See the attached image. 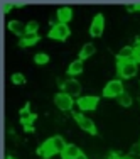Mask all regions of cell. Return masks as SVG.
<instances>
[{"label": "cell", "mask_w": 140, "mask_h": 159, "mask_svg": "<svg viewBox=\"0 0 140 159\" xmlns=\"http://www.w3.org/2000/svg\"><path fill=\"white\" fill-rule=\"evenodd\" d=\"M116 73L122 80H130L138 73V64L135 59H132V61H116Z\"/></svg>", "instance_id": "obj_1"}, {"label": "cell", "mask_w": 140, "mask_h": 159, "mask_svg": "<svg viewBox=\"0 0 140 159\" xmlns=\"http://www.w3.org/2000/svg\"><path fill=\"white\" fill-rule=\"evenodd\" d=\"M125 92L123 88V81L122 80H112L105 85L103 88V97L105 98H118Z\"/></svg>", "instance_id": "obj_2"}, {"label": "cell", "mask_w": 140, "mask_h": 159, "mask_svg": "<svg viewBox=\"0 0 140 159\" xmlns=\"http://www.w3.org/2000/svg\"><path fill=\"white\" fill-rule=\"evenodd\" d=\"M71 34V29L68 24H61V22H56L52 24V27L49 29V34L47 36L51 39H56V41H66Z\"/></svg>", "instance_id": "obj_3"}, {"label": "cell", "mask_w": 140, "mask_h": 159, "mask_svg": "<svg viewBox=\"0 0 140 159\" xmlns=\"http://www.w3.org/2000/svg\"><path fill=\"white\" fill-rule=\"evenodd\" d=\"M74 120L78 122V125H79V129H83L85 132H88V134H91V135H94L96 134V125H94V122L90 117H86L83 112H76L74 113Z\"/></svg>", "instance_id": "obj_4"}, {"label": "cell", "mask_w": 140, "mask_h": 159, "mask_svg": "<svg viewBox=\"0 0 140 159\" xmlns=\"http://www.w3.org/2000/svg\"><path fill=\"white\" fill-rule=\"evenodd\" d=\"M100 103V98L94 97V95H85V97H79L76 100V105L79 107L81 112H91L98 107Z\"/></svg>", "instance_id": "obj_5"}, {"label": "cell", "mask_w": 140, "mask_h": 159, "mask_svg": "<svg viewBox=\"0 0 140 159\" xmlns=\"http://www.w3.org/2000/svg\"><path fill=\"white\" fill-rule=\"evenodd\" d=\"M54 103H56V107L59 108V110H63V112H68V110H73V105H74V100H73V97H69L68 93H56V97H54Z\"/></svg>", "instance_id": "obj_6"}, {"label": "cell", "mask_w": 140, "mask_h": 159, "mask_svg": "<svg viewBox=\"0 0 140 159\" xmlns=\"http://www.w3.org/2000/svg\"><path fill=\"white\" fill-rule=\"evenodd\" d=\"M105 31V17L103 14H96L91 20V25H90V36L91 37H100Z\"/></svg>", "instance_id": "obj_7"}, {"label": "cell", "mask_w": 140, "mask_h": 159, "mask_svg": "<svg viewBox=\"0 0 140 159\" xmlns=\"http://www.w3.org/2000/svg\"><path fill=\"white\" fill-rule=\"evenodd\" d=\"M61 88H63L64 93H68L69 97L74 98V97H79V93H81V83L74 78H69V80H66V81H63Z\"/></svg>", "instance_id": "obj_8"}, {"label": "cell", "mask_w": 140, "mask_h": 159, "mask_svg": "<svg viewBox=\"0 0 140 159\" xmlns=\"http://www.w3.org/2000/svg\"><path fill=\"white\" fill-rule=\"evenodd\" d=\"M34 120H36V115L31 113V107H29V105H25V107L20 110V122H22V125L25 127V130H27V132H32L34 130V127H32Z\"/></svg>", "instance_id": "obj_9"}, {"label": "cell", "mask_w": 140, "mask_h": 159, "mask_svg": "<svg viewBox=\"0 0 140 159\" xmlns=\"http://www.w3.org/2000/svg\"><path fill=\"white\" fill-rule=\"evenodd\" d=\"M135 58V48L125 46L120 48V51L116 52V61H132Z\"/></svg>", "instance_id": "obj_10"}, {"label": "cell", "mask_w": 140, "mask_h": 159, "mask_svg": "<svg viewBox=\"0 0 140 159\" xmlns=\"http://www.w3.org/2000/svg\"><path fill=\"white\" fill-rule=\"evenodd\" d=\"M79 156H81V149H79L76 144H68L66 149L61 152L63 159H78Z\"/></svg>", "instance_id": "obj_11"}, {"label": "cell", "mask_w": 140, "mask_h": 159, "mask_svg": "<svg viewBox=\"0 0 140 159\" xmlns=\"http://www.w3.org/2000/svg\"><path fill=\"white\" fill-rule=\"evenodd\" d=\"M83 71H85V63L81 61V59H74V61L69 63V66H68V75L69 76H78V75H81Z\"/></svg>", "instance_id": "obj_12"}, {"label": "cell", "mask_w": 140, "mask_h": 159, "mask_svg": "<svg viewBox=\"0 0 140 159\" xmlns=\"http://www.w3.org/2000/svg\"><path fill=\"white\" fill-rule=\"evenodd\" d=\"M56 17L61 24H68L73 19V9L71 7H59L58 12H56Z\"/></svg>", "instance_id": "obj_13"}, {"label": "cell", "mask_w": 140, "mask_h": 159, "mask_svg": "<svg viewBox=\"0 0 140 159\" xmlns=\"http://www.w3.org/2000/svg\"><path fill=\"white\" fill-rule=\"evenodd\" d=\"M7 27H9V31L12 34H17V36H25V24H22L20 20H9V24H7Z\"/></svg>", "instance_id": "obj_14"}, {"label": "cell", "mask_w": 140, "mask_h": 159, "mask_svg": "<svg viewBox=\"0 0 140 159\" xmlns=\"http://www.w3.org/2000/svg\"><path fill=\"white\" fill-rule=\"evenodd\" d=\"M37 152H39V156H42L44 159H47V157L54 156V154H56V151H54V147H52L51 139H47V141L44 142L42 146L39 147V149H37Z\"/></svg>", "instance_id": "obj_15"}, {"label": "cell", "mask_w": 140, "mask_h": 159, "mask_svg": "<svg viewBox=\"0 0 140 159\" xmlns=\"http://www.w3.org/2000/svg\"><path fill=\"white\" fill-rule=\"evenodd\" d=\"M94 52H96V48H94V44H93V43H86L85 46L79 49V59H81V61H85V59L91 58Z\"/></svg>", "instance_id": "obj_16"}, {"label": "cell", "mask_w": 140, "mask_h": 159, "mask_svg": "<svg viewBox=\"0 0 140 159\" xmlns=\"http://www.w3.org/2000/svg\"><path fill=\"white\" fill-rule=\"evenodd\" d=\"M39 43V36L37 34H34V36H29V34H25V36L20 37V41H19V46L20 48H31L34 44Z\"/></svg>", "instance_id": "obj_17"}, {"label": "cell", "mask_w": 140, "mask_h": 159, "mask_svg": "<svg viewBox=\"0 0 140 159\" xmlns=\"http://www.w3.org/2000/svg\"><path fill=\"white\" fill-rule=\"evenodd\" d=\"M51 142H52V147H54V151H56V154H61L64 149H66V146H68V142L64 141V139L61 137V135H54V137H51Z\"/></svg>", "instance_id": "obj_18"}, {"label": "cell", "mask_w": 140, "mask_h": 159, "mask_svg": "<svg viewBox=\"0 0 140 159\" xmlns=\"http://www.w3.org/2000/svg\"><path fill=\"white\" fill-rule=\"evenodd\" d=\"M37 31H39V22L29 20L27 24H25V34H29V36H34V34H37Z\"/></svg>", "instance_id": "obj_19"}, {"label": "cell", "mask_w": 140, "mask_h": 159, "mask_svg": "<svg viewBox=\"0 0 140 159\" xmlns=\"http://www.w3.org/2000/svg\"><path fill=\"white\" fill-rule=\"evenodd\" d=\"M116 102H118V103L122 105V107H130V105H132V97H130V93L123 92L122 95L116 98Z\"/></svg>", "instance_id": "obj_20"}, {"label": "cell", "mask_w": 140, "mask_h": 159, "mask_svg": "<svg viewBox=\"0 0 140 159\" xmlns=\"http://www.w3.org/2000/svg\"><path fill=\"white\" fill-rule=\"evenodd\" d=\"M34 63L41 64V66H42V64H47L49 63V56L46 54V52H37V54L34 56Z\"/></svg>", "instance_id": "obj_21"}, {"label": "cell", "mask_w": 140, "mask_h": 159, "mask_svg": "<svg viewBox=\"0 0 140 159\" xmlns=\"http://www.w3.org/2000/svg\"><path fill=\"white\" fill-rule=\"evenodd\" d=\"M10 81H12L14 85H25L27 80H25V76L22 73H14L12 76H10Z\"/></svg>", "instance_id": "obj_22"}, {"label": "cell", "mask_w": 140, "mask_h": 159, "mask_svg": "<svg viewBox=\"0 0 140 159\" xmlns=\"http://www.w3.org/2000/svg\"><path fill=\"white\" fill-rule=\"evenodd\" d=\"M133 59H135L137 63H140V44L135 48V58H133Z\"/></svg>", "instance_id": "obj_23"}, {"label": "cell", "mask_w": 140, "mask_h": 159, "mask_svg": "<svg viewBox=\"0 0 140 159\" xmlns=\"http://www.w3.org/2000/svg\"><path fill=\"white\" fill-rule=\"evenodd\" d=\"M12 5H15V3H10V2H5V3H3V12H9V10L12 9Z\"/></svg>", "instance_id": "obj_24"}, {"label": "cell", "mask_w": 140, "mask_h": 159, "mask_svg": "<svg viewBox=\"0 0 140 159\" xmlns=\"http://www.w3.org/2000/svg\"><path fill=\"white\" fill-rule=\"evenodd\" d=\"M130 10H140V3H133V5L130 7Z\"/></svg>", "instance_id": "obj_25"}, {"label": "cell", "mask_w": 140, "mask_h": 159, "mask_svg": "<svg viewBox=\"0 0 140 159\" xmlns=\"http://www.w3.org/2000/svg\"><path fill=\"white\" fill-rule=\"evenodd\" d=\"M108 159H123V157H120L118 154H112V156H110Z\"/></svg>", "instance_id": "obj_26"}, {"label": "cell", "mask_w": 140, "mask_h": 159, "mask_svg": "<svg viewBox=\"0 0 140 159\" xmlns=\"http://www.w3.org/2000/svg\"><path fill=\"white\" fill-rule=\"evenodd\" d=\"M78 159H88V156H86V154H85V152H81V156H79Z\"/></svg>", "instance_id": "obj_27"}, {"label": "cell", "mask_w": 140, "mask_h": 159, "mask_svg": "<svg viewBox=\"0 0 140 159\" xmlns=\"http://www.w3.org/2000/svg\"><path fill=\"white\" fill-rule=\"evenodd\" d=\"M7 159H15V157H10V156H9V157H7Z\"/></svg>", "instance_id": "obj_28"}, {"label": "cell", "mask_w": 140, "mask_h": 159, "mask_svg": "<svg viewBox=\"0 0 140 159\" xmlns=\"http://www.w3.org/2000/svg\"><path fill=\"white\" fill-rule=\"evenodd\" d=\"M127 159H130V157H127Z\"/></svg>", "instance_id": "obj_29"}]
</instances>
